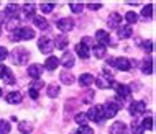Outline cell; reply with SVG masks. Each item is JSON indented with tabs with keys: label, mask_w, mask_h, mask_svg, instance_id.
Returning <instances> with one entry per match:
<instances>
[{
	"label": "cell",
	"mask_w": 156,
	"mask_h": 134,
	"mask_svg": "<svg viewBox=\"0 0 156 134\" xmlns=\"http://www.w3.org/2000/svg\"><path fill=\"white\" fill-rule=\"evenodd\" d=\"M12 57V62L16 65H25L28 61H30V52L27 51L25 48H15L10 54Z\"/></svg>",
	"instance_id": "6da1fadb"
},
{
	"label": "cell",
	"mask_w": 156,
	"mask_h": 134,
	"mask_svg": "<svg viewBox=\"0 0 156 134\" xmlns=\"http://www.w3.org/2000/svg\"><path fill=\"white\" fill-rule=\"evenodd\" d=\"M33 38H35V31L30 26H23L12 33L10 39L12 41H28V39H33Z\"/></svg>",
	"instance_id": "7a4b0ae2"
},
{
	"label": "cell",
	"mask_w": 156,
	"mask_h": 134,
	"mask_svg": "<svg viewBox=\"0 0 156 134\" xmlns=\"http://www.w3.org/2000/svg\"><path fill=\"white\" fill-rule=\"evenodd\" d=\"M87 119L95 121V123H102L105 119V111H104V105H95L87 111Z\"/></svg>",
	"instance_id": "3957f363"
},
{
	"label": "cell",
	"mask_w": 156,
	"mask_h": 134,
	"mask_svg": "<svg viewBox=\"0 0 156 134\" xmlns=\"http://www.w3.org/2000/svg\"><path fill=\"white\" fill-rule=\"evenodd\" d=\"M122 108V103L120 102H117V98H113V100H108L107 103H105V106H104V111H105V119L107 118H113V116L119 113V110Z\"/></svg>",
	"instance_id": "277c9868"
},
{
	"label": "cell",
	"mask_w": 156,
	"mask_h": 134,
	"mask_svg": "<svg viewBox=\"0 0 156 134\" xmlns=\"http://www.w3.org/2000/svg\"><path fill=\"white\" fill-rule=\"evenodd\" d=\"M145 111H146L145 102H135V103H132V105L128 106V113H130L132 116H135V118H136V116H141Z\"/></svg>",
	"instance_id": "5b68a950"
},
{
	"label": "cell",
	"mask_w": 156,
	"mask_h": 134,
	"mask_svg": "<svg viewBox=\"0 0 156 134\" xmlns=\"http://www.w3.org/2000/svg\"><path fill=\"white\" fill-rule=\"evenodd\" d=\"M38 48L43 54H51V51L54 49V41L49 39V38H41L38 41Z\"/></svg>",
	"instance_id": "8992f818"
},
{
	"label": "cell",
	"mask_w": 156,
	"mask_h": 134,
	"mask_svg": "<svg viewBox=\"0 0 156 134\" xmlns=\"http://www.w3.org/2000/svg\"><path fill=\"white\" fill-rule=\"evenodd\" d=\"M56 26H58V30L62 31V33H69L74 28V20H71V18H61V20H58V22H56Z\"/></svg>",
	"instance_id": "52a82bcc"
},
{
	"label": "cell",
	"mask_w": 156,
	"mask_h": 134,
	"mask_svg": "<svg viewBox=\"0 0 156 134\" xmlns=\"http://www.w3.org/2000/svg\"><path fill=\"white\" fill-rule=\"evenodd\" d=\"M94 82L99 85V89H110L112 77L110 74H100L99 77H94Z\"/></svg>",
	"instance_id": "ba28073f"
},
{
	"label": "cell",
	"mask_w": 156,
	"mask_h": 134,
	"mask_svg": "<svg viewBox=\"0 0 156 134\" xmlns=\"http://www.w3.org/2000/svg\"><path fill=\"white\" fill-rule=\"evenodd\" d=\"M112 65L115 67V69H119V70H123V72L132 69V62L126 59V57H117V59H113Z\"/></svg>",
	"instance_id": "9c48e42d"
},
{
	"label": "cell",
	"mask_w": 156,
	"mask_h": 134,
	"mask_svg": "<svg viewBox=\"0 0 156 134\" xmlns=\"http://www.w3.org/2000/svg\"><path fill=\"white\" fill-rule=\"evenodd\" d=\"M108 134H128V128H126L125 123H122V121H117V123H113L110 129H108Z\"/></svg>",
	"instance_id": "30bf717a"
},
{
	"label": "cell",
	"mask_w": 156,
	"mask_h": 134,
	"mask_svg": "<svg viewBox=\"0 0 156 134\" xmlns=\"http://www.w3.org/2000/svg\"><path fill=\"white\" fill-rule=\"evenodd\" d=\"M107 25H108V28H120V25H122V15L120 13H117V12H113V13L108 15V18H107Z\"/></svg>",
	"instance_id": "8fae6325"
},
{
	"label": "cell",
	"mask_w": 156,
	"mask_h": 134,
	"mask_svg": "<svg viewBox=\"0 0 156 134\" xmlns=\"http://www.w3.org/2000/svg\"><path fill=\"white\" fill-rule=\"evenodd\" d=\"M0 79H2L3 82H7V83H15V79H13V75H12V70L8 69V67L5 65H2L0 64Z\"/></svg>",
	"instance_id": "7c38bea8"
},
{
	"label": "cell",
	"mask_w": 156,
	"mask_h": 134,
	"mask_svg": "<svg viewBox=\"0 0 156 134\" xmlns=\"http://www.w3.org/2000/svg\"><path fill=\"white\" fill-rule=\"evenodd\" d=\"M41 74H43V65L41 64H31L28 67V75L31 79H35V80H40Z\"/></svg>",
	"instance_id": "4fadbf2b"
},
{
	"label": "cell",
	"mask_w": 156,
	"mask_h": 134,
	"mask_svg": "<svg viewBox=\"0 0 156 134\" xmlns=\"http://www.w3.org/2000/svg\"><path fill=\"white\" fill-rule=\"evenodd\" d=\"M115 90H117V95H119V98L117 100H126V98H130V95H132V90H130V87H126V85H117L115 87Z\"/></svg>",
	"instance_id": "5bb4252c"
},
{
	"label": "cell",
	"mask_w": 156,
	"mask_h": 134,
	"mask_svg": "<svg viewBox=\"0 0 156 134\" xmlns=\"http://www.w3.org/2000/svg\"><path fill=\"white\" fill-rule=\"evenodd\" d=\"M76 52H77V56L82 57V59H89V56H90V51H89V48H87L86 43H79L76 46Z\"/></svg>",
	"instance_id": "9a60e30c"
},
{
	"label": "cell",
	"mask_w": 156,
	"mask_h": 134,
	"mask_svg": "<svg viewBox=\"0 0 156 134\" xmlns=\"http://www.w3.org/2000/svg\"><path fill=\"white\" fill-rule=\"evenodd\" d=\"M59 62L66 67V69L73 67V65H74V54H73V52H69V51H66L64 54H62V57L59 59Z\"/></svg>",
	"instance_id": "2e32d148"
},
{
	"label": "cell",
	"mask_w": 156,
	"mask_h": 134,
	"mask_svg": "<svg viewBox=\"0 0 156 134\" xmlns=\"http://www.w3.org/2000/svg\"><path fill=\"white\" fill-rule=\"evenodd\" d=\"M95 39L99 41L102 46L110 43V36L107 35V31H105V30H99V31H97V33H95Z\"/></svg>",
	"instance_id": "e0dca14e"
},
{
	"label": "cell",
	"mask_w": 156,
	"mask_h": 134,
	"mask_svg": "<svg viewBox=\"0 0 156 134\" xmlns=\"http://www.w3.org/2000/svg\"><path fill=\"white\" fill-rule=\"evenodd\" d=\"M5 100L10 105H18L20 102H22V93H20V92H10V93L5 97Z\"/></svg>",
	"instance_id": "ac0fdd59"
},
{
	"label": "cell",
	"mask_w": 156,
	"mask_h": 134,
	"mask_svg": "<svg viewBox=\"0 0 156 134\" xmlns=\"http://www.w3.org/2000/svg\"><path fill=\"white\" fill-rule=\"evenodd\" d=\"M79 83H81V87H90L92 83H94V75L92 74H82L81 79H79Z\"/></svg>",
	"instance_id": "d6986e66"
},
{
	"label": "cell",
	"mask_w": 156,
	"mask_h": 134,
	"mask_svg": "<svg viewBox=\"0 0 156 134\" xmlns=\"http://www.w3.org/2000/svg\"><path fill=\"white\" fill-rule=\"evenodd\" d=\"M59 65V59L58 57H48L44 62V69H48V70H56V67Z\"/></svg>",
	"instance_id": "ffe728a7"
},
{
	"label": "cell",
	"mask_w": 156,
	"mask_h": 134,
	"mask_svg": "<svg viewBox=\"0 0 156 134\" xmlns=\"http://www.w3.org/2000/svg\"><path fill=\"white\" fill-rule=\"evenodd\" d=\"M33 23H35V26L40 28V30H46V28H48V22H46L43 16H40V15L33 16Z\"/></svg>",
	"instance_id": "44dd1931"
},
{
	"label": "cell",
	"mask_w": 156,
	"mask_h": 134,
	"mask_svg": "<svg viewBox=\"0 0 156 134\" xmlns=\"http://www.w3.org/2000/svg\"><path fill=\"white\" fill-rule=\"evenodd\" d=\"M18 131L22 132V134H30V132L33 131L31 123H30V121H20V124H18Z\"/></svg>",
	"instance_id": "7402d4cb"
},
{
	"label": "cell",
	"mask_w": 156,
	"mask_h": 134,
	"mask_svg": "<svg viewBox=\"0 0 156 134\" xmlns=\"http://www.w3.org/2000/svg\"><path fill=\"white\" fill-rule=\"evenodd\" d=\"M59 77H61V82L62 83H66V85H71V83H74V75L73 74H69L67 70H62V72L59 74Z\"/></svg>",
	"instance_id": "603a6c76"
},
{
	"label": "cell",
	"mask_w": 156,
	"mask_h": 134,
	"mask_svg": "<svg viewBox=\"0 0 156 134\" xmlns=\"http://www.w3.org/2000/svg\"><path fill=\"white\" fill-rule=\"evenodd\" d=\"M132 35H133L132 26H120L119 28V38L120 39H126V38H130Z\"/></svg>",
	"instance_id": "cb8c5ba5"
},
{
	"label": "cell",
	"mask_w": 156,
	"mask_h": 134,
	"mask_svg": "<svg viewBox=\"0 0 156 134\" xmlns=\"http://www.w3.org/2000/svg\"><path fill=\"white\" fill-rule=\"evenodd\" d=\"M141 70H143V74H146V75L153 74V61H151V59H145V61H143Z\"/></svg>",
	"instance_id": "d4e9b609"
},
{
	"label": "cell",
	"mask_w": 156,
	"mask_h": 134,
	"mask_svg": "<svg viewBox=\"0 0 156 134\" xmlns=\"http://www.w3.org/2000/svg\"><path fill=\"white\" fill-rule=\"evenodd\" d=\"M22 10H23V16H25V18H28V16H35L36 7H35V3H27Z\"/></svg>",
	"instance_id": "484cf974"
},
{
	"label": "cell",
	"mask_w": 156,
	"mask_h": 134,
	"mask_svg": "<svg viewBox=\"0 0 156 134\" xmlns=\"http://www.w3.org/2000/svg\"><path fill=\"white\" fill-rule=\"evenodd\" d=\"M46 93H48L49 98H56L58 95H59V87L51 83V85H48V89H46Z\"/></svg>",
	"instance_id": "4316f807"
},
{
	"label": "cell",
	"mask_w": 156,
	"mask_h": 134,
	"mask_svg": "<svg viewBox=\"0 0 156 134\" xmlns=\"http://www.w3.org/2000/svg\"><path fill=\"white\" fill-rule=\"evenodd\" d=\"M105 52H107L105 46H102V44H97V46H94V56L97 57V59H102V57L105 56Z\"/></svg>",
	"instance_id": "83f0119b"
},
{
	"label": "cell",
	"mask_w": 156,
	"mask_h": 134,
	"mask_svg": "<svg viewBox=\"0 0 156 134\" xmlns=\"http://www.w3.org/2000/svg\"><path fill=\"white\" fill-rule=\"evenodd\" d=\"M18 5H15V3H8L7 10H5V15L7 16H16V13H18Z\"/></svg>",
	"instance_id": "f1b7e54d"
},
{
	"label": "cell",
	"mask_w": 156,
	"mask_h": 134,
	"mask_svg": "<svg viewBox=\"0 0 156 134\" xmlns=\"http://www.w3.org/2000/svg\"><path fill=\"white\" fill-rule=\"evenodd\" d=\"M67 46V38L64 35H61V36H58L56 38V44H54V48H58V49H64Z\"/></svg>",
	"instance_id": "f546056e"
},
{
	"label": "cell",
	"mask_w": 156,
	"mask_h": 134,
	"mask_svg": "<svg viewBox=\"0 0 156 134\" xmlns=\"http://www.w3.org/2000/svg\"><path fill=\"white\" fill-rule=\"evenodd\" d=\"M141 129H143V131H146V129H148V131H153V118H151V116H148V118L143 119Z\"/></svg>",
	"instance_id": "4dcf8cb0"
},
{
	"label": "cell",
	"mask_w": 156,
	"mask_h": 134,
	"mask_svg": "<svg viewBox=\"0 0 156 134\" xmlns=\"http://www.w3.org/2000/svg\"><path fill=\"white\" fill-rule=\"evenodd\" d=\"M87 115L86 113H77V115H76V123L77 124H81V126H86V123H87Z\"/></svg>",
	"instance_id": "1f68e13d"
},
{
	"label": "cell",
	"mask_w": 156,
	"mask_h": 134,
	"mask_svg": "<svg viewBox=\"0 0 156 134\" xmlns=\"http://www.w3.org/2000/svg\"><path fill=\"white\" fill-rule=\"evenodd\" d=\"M10 129H12V126H10L8 121H3V119L0 121V134H8Z\"/></svg>",
	"instance_id": "d6a6232c"
},
{
	"label": "cell",
	"mask_w": 156,
	"mask_h": 134,
	"mask_svg": "<svg viewBox=\"0 0 156 134\" xmlns=\"http://www.w3.org/2000/svg\"><path fill=\"white\" fill-rule=\"evenodd\" d=\"M125 20H126V22H128L130 25H133V23L138 22V15L135 13V12H128V13L125 15Z\"/></svg>",
	"instance_id": "836d02e7"
},
{
	"label": "cell",
	"mask_w": 156,
	"mask_h": 134,
	"mask_svg": "<svg viewBox=\"0 0 156 134\" xmlns=\"http://www.w3.org/2000/svg\"><path fill=\"white\" fill-rule=\"evenodd\" d=\"M69 8H71V10L74 12V13H81V12L84 10V5H82V3H76V2H71V3H69Z\"/></svg>",
	"instance_id": "e575fe53"
},
{
	"label": "cell",
	"mask_w": 156,
	"mask_h": 134,
	"mask_svg": "<svg viewBox=\"0 0 156 134\" xmlns=\"http://www.w3.org/2000/svg\"><path fill=\"white\" fill-rule=\"evenodd\" d=\"M54 8V3H41L40 5V10L43 12V13H51Z\"/></svg>",
	"instance_id": "d590c367"
},
{
	"label": "cell",
	"mask_w": 156,
	"mask_h": 134,
	"mask_svg": "<svg viewBox=\"0 0 156 134\" xmlns=\"http://www.w3.org/2000/svg\"><path fill=\"white\" fill-rule=\"evenodd\" d=\"M151 15H153V5H146L141 10V16H145V18H151Z\"/></svg>",
	"instance_id": "8d00e7d4"
},
{
	"label": "cell",
	"mask_w": 156,
	"mask_h": 134,
	"mask_svg": "<svg viewBox=\"0 0 156 134\" xmlns=\"http://www.w3.org/2000/svg\"><path fill=\"white\" fill-rule=\"evenodd\" d=\"M76 134H94V131H92V128H89V126H81Z\"/></svg>",
	"instance_id": "74e56055"
},
{
	"label": "cell",
	"mask_w": 156,
	"mask_h": 134,
	"mask_svg": "<svg viewBox=\"0 0 156 134\" xmlns=\"http://www.w3.org/2000/svg\"><path fill=\"white\" fill-rule=\"evenodd\" d=\"M43 87H44V83L43 82H41V80H36L35 83H31V85H30V89H33V90H41V89H43Z\"/></svg>",
	"instance_id": "f35d334b"
},
{
	"label": "cell",
	"mask_w": 156,
	"mask_h": 134,
	"mask_svg": "<svg viewBox=\"0 0 156 134\" xmlns=\"http://www.w3.org/2000/svg\"><path fill=\"white\" fill-rule=\"evenodd\" d=\"M7 57H8V51H7V48L0 46V61H5Z\"/></svg>",
	"instance_id": "ab89813d"
},
{
	"label": "cell",
	"mask_w": 156,
	"mask_h": 134,
	"mask_svg": "<svg viewBox=\"0 0 156 134\" xmlns=\"http://www.w3.org/2000/svg\"><path fill=\"white\" fill-rule=\"evenodd\" d=\"M132 131H133V134H143L141 126H140V124H136V123L132 124Z\"/></svg>",
	"instance_id": "60d3db41"
},
{
	"label": "cell",
	"mask_w": 156,
	"mask_h": 134,
	"mask_svg": "<svg viewBox=\"0 0 156 134\" xmlns=\"http://www.w3.org/2000/svg\"><path fill=\"white\" fill-rule=\"evenodd\" d=\"M143 49H145L146 52H151V49H153V41H146L145 48H143Z\"/></svg>",
	"instance_id": "b9f144b4"
},
{
	"label": "cell",
	"mask_w": 156,
	"mask_h": 134,
	"mask_svg": "<svg viewBox=\"0 0 156 134\" xmlns=\"http://www.w3.org/2000/svg\"><path fill=\"white\" fill-rule=\"evenodd\" d=\"M90 8V10H99L100 7H102V3H89V5H87Z\"/></svg>",
	"instance_id": "7bdbcfd3"
},
{
	"label": "cell",
	"mask_w": 156,
	"mask_h": 134,
	"mask_svg": "<svg viewBox=\"0 0 156 134\" xmlns=\"http://www.w3.org/2000/svg\"><path fill=\"white\" fill-rule=\"evenodd\" d=\"M30 97L36 100V98H38V92H36V90H33V89H30Z\"/></svg>",
	"instance_id": "ee69618b"
},
{
	"label": "cell",
	"mask_w": 156,
	"mask_h": 134,
	"mask_svg": "<svg viewBox=\"0 0 156 134\" xmlns=\"http://www.w3.org/2000/svg\"><path fill=\"white\" fill-rule=\"evenodd\" d=\"M5 18H7V15L3 13V12H0V26H2L3 22H5Z\"/></svg>",
	"instance_id": "f6af8a7d"
},
{
	"label": "cell",
	"mask_w": 156,
	"mask_h": 134,
	"mask_svg": "<svg viewBox=\"0 0 156 134\" xmlns=\"http://www.w3.org/2000/svg\"><path fill=\"white\" fill-rule=\"evenodd\" d=\"M0 97H2V89H0Z\"/></svg>",
	"instance_id": "bcb514c9"
},
{
	"label": "cell",
	"mask_w": 156,
	"mask_h": 134,
	"mask_svg": "<svg viewBox=\"0 0 156 134\" xmlns=\"http://www.w3.org/2000/svg\"><path fill=\"white\" fill-rule=\"evenodd\" d=\"M0 35H2V26H0Z\"/></svg>",
	"instance_id": "7dc6e473"
}]
</instances>
